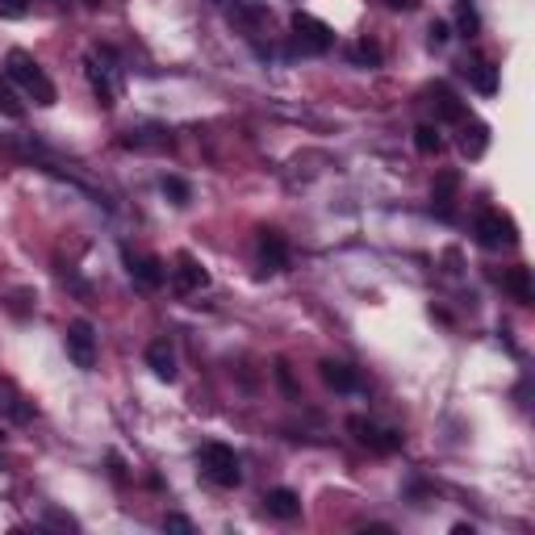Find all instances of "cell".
<instances>
[{
  "instance_id": "1",
  "label": "cell",
  "mask_w": 535,
  "mask_h": 535,
  "mask_svg": "<svg viewBox=\"0 0 535 535\" xmlns=\"http://www.w3.org/2000/svg\"><path fill=\"white\" fill-rule=\"evenodd\" d=\"M4 75H9L13 84L22 88L25 97L34 101V105H55V84H50V75L42 72L34 63V55H25V50H9V59H4Z\"/></svg>"
},
{
  "instance_id": "2",
  "label": "cell",
  "mask_w": 535,
  "mask_h": 535,
  "mask_svg": "<svg viewBox=\"0 0 535 535\" xmlns=\"http://www.w3.org/2000/svg\"><path fill=\"white\" fill-rule=\"evenodd\" d=\"M201 469H206V477L222 489H234L243 481V464H239L234 448H226V443H206V448H201Z\"/></svg>"
},
{
  "instance_id": "3",
  "label": "cell",
  "mask_w": 535,
  "mask_h": 535,
  "mask_svg": "<svg viewBox=\"0 0 535 535\" xmlns=\"http://www.w3.org/2000/svg\"><path fill=\"white\" fill-rule=\"evenodd\" d=\"M473 234L477 243L486 247V251H502V247H514L519 243V234H514V222L498 209H486V214H477L473 222Z\"/></svg>"
},
{
  "instance_id": "4",
  "label": "cell",
  "mask_w": 535,
  "mask_h": 535,
  "mask_svg": "<svg viewBox=\"0 0 535 535\" xmlns=\"http://www.w3.org/2000/svg\"><path fill=\"white\" fill-rule=\"evenodd\" d=\"M293 38H297V47L305 50V55H327L330 47H335V30H330L327 22H318V17H310V13H293Z\"/></svg>"
},
{
  "instance_id": "5",
  "label": "cell",
  "mask_w": 535,
  "mask_h": 535,
  "mask_svg": "<svg viewBox=\"0 0 535 535\" xmlns=\"http://www.w3.org/2000/svg\"><path fill=\"white\" fill-rule=\"evenodd\" d=\"M63 343H67V360H72L75 368H97V330H92V322L88 318H75L72 327H67V335H63Z\"/></svg>"
},
{
  "instance_id": "6",
  "label": "cell",
  "mask_w": 535,
  "mask_h": 535,
  "mask_svg": "<svg viewBox=\"0 0 535 535\" xmlns=\"http://www.w3.org/2000/svg\"><path fill=\"white\" fill-rule=\"evenodd\" d=\"M347 431H355V439L364 443V448H373V452H393V448H401V435L398 431H381L377 423H368V418H347Z\"/></svg>"
},
{
  "instance_id": "7",
  "label": "cell",
  "mask_w": 535,
  "mask_h": 535,
  "mask_svg": "<svg viewBox=\"0 0 535 535\" xmlns=\"http://www.w3.org/2000/svg\"><path fill=\"white\" fill-rule=\"evenodd\" d=\"M84 72H88V84H92L97 101L105 105V110H113V105H118V80H113V72H118V67H101L97 55H88Z\"/></svg>"
},
{
  "instance_id": "8",
  "label": "cell",
  "mask_w": 535,
  "mask_h": 535,
  "mask_svg": "<svg viewBox=\"0 0 535 535\" xmlns=\"http://www.w3.org/2000/svg\"><path fill=\"white\" fill-rule=\"evenodd\" d=\"M256 251H259L264 272H280V268L289 264V243H285V234H280V231H259Z\"/></svg>"
},
{
  "instance_id": "9",
  "label": "cell",
  "mask_w": 535,
  "mask_h": 535,
  "mask_svg": "<svg viewBox=\"0 0 535 535\" xmlns=\"http://www.w3.org/2000/svg\"><path fill=\"white\" fill-rule=\"evenodd\" d=\"M171 285H176V293H197L209 285V272L193 256H180V264L171 268Z\"/></svg>"
},
{
  "instance_id": "10",
  "label": "cell",
  "mask_w": 535,
  "mask_h": 535,
  "mask_svg": "<svg viewBox=\"0 0 535 535\" xmlns=\"http://www.w3.org/2000/svg\"><path fill=\"white\" fill-rule=\"evenodd\" d=\"M126 264H130V276L138 280L143 289H159V285L168 280V268L155 256H126Z\"/></svg>"
},
{
  "instance_id": "11",
  "label": "cell",
  "mask_w": 535,
  "mask_h": 535,
  "mask_svg": "<svg viewBox=\"0 0 535 535\" xmlns=\"http://www.w3.org/2000/svg\"><path fill=\"white\" fill-rule=\"evenodd\" d=\"M146 364H151V373H155L159 381H176V352H171L168 339L146 343Z\"/></svg>"
},
{
  "instance_id": "12",
  "label": "cell",
  "mask_w": 535,
  "mask_h": 535,
  "mask_svg": "<svg viewBox=\"0 0 535 535\" xmlns=\"http://www.w3.org/2000/svg\"><path fill=\"white\" fill-rule=\"evenodd\" d=\"M426 97H431V105H435L439 122H464V105H460V97H456L448 84H435Z\"/></svg>"
},
{
  "instance_id": "13",
  "label": "cell",
  "mask_w": 535,
  "mask_h": 535,
  "mask_svg": "<svg viewBox=\"0 0 535 535\" xmlns=\"http://www.w3.org/2000/svg\"><path fill=\"white\" fill-rule=\"evenodd\" d=\"M264 506H268V514H276V519H285V523L302 514V498H297L293 489H268Z\"/></svg>"
},
{
  "instance_id": "14",
  "label": "cell",
  "mask_w": 535,
  "mask_h": 535,
  "mask_svg": "<svg viewBox=\"0 0 535 535\" xmlns=\"http://www.w3.org/2000/svg\"><path fill=\"white\" fill-rule=\"evenodd\" d=\"M502 285H506V293H511L519 305H531L535 302V289H531V268H511L506 276H502Z\"/></svg>"
},
{
  "instance_id": "15",
  "label": "cell",
  "mask_w": 535,
  "mask_h": 535,
  "mask_svg": "<svg viewBox=\"0 0 535 535\" xmlns=\"http://www.w3.org/2000/svg\"><path fill=\"white\" fill-rule=\"evenodd\" d=\"M0 414H9L13 423H30V406H25V398L17 393V385L13 381H0Z\"/></svg>"
},
{
  "instance_id": "16",
  "label": "cell",
  "mask_w": 535,
  "mask_h": 535,
  "mask_svg": "<svg viewBox=\"0 0 535 535\" xmlns=\"http://www.w3.org/2000/svg\"><path fill=\"white\" fill-rule=\"evenodd\" d=\"M322 381H327L330 390H339V393H352L355 385H360V381H355V373L347 364H339V360H322Z\"/></svg>"
},
{
  "instance_id": "17",
  "label": "cell",
  "mask_w": 535,
  "mask_h": 535,
  "mask_svg": "<svg viewBox=\"0 0 535 535\" xmlns=\"http://www.w3.org/2000/svg\"><path fill=\"white\" fill-rule=\"evenodd\" d=\"M486 146H489V126L486 122L464 126V134H460V151H464V155L481 159V155H486Z\"/></svg>"
},
{
  "instance_id": "18",
  "label": "cell",
  "mask_w": 535,
  "mask_h": 535,
  "mask_svg": "<svg viewBox=\"0 0 535 535\" xmlns=\"http://www.w3.org/2000/svg\"><path fill=\"white\" fill-rule=\"evenodd\" d=\"M464 72L473 75V88H477V92H486V97H494V92H498V67H494L489 59H477L473 67H464Z\"/></svg>"
},
{
  "instance_id": "19",
  "label": "cell",
  "mask_w": 535,
  "mask_h": 535,
  "mask_svg": "<svg viewBox=\"0 0 535 535\" xmlns=\"http://www.w3.org/2000/svg\"><path fill=\"white\" fill-rule=\"evenodd\" d=\"M452 13H456V30H460L464 38L481 34V13H477L473 0H456V4H452Z\"/></svg>"
},
{
  "instance_id": "20",
  "label": "cell",
  "mask_w": 535,
  "mask_h": 535,
  "mask_svg": "<svg viewBox=\"0 0 535 535\" xmlns=\"http://www.w3.org/2000/svg\"><path fill=\"white\" fill-rule=\"evenodd\" d=\"M456 189H460V176H456V171H439V176H435V189H431V201H435V206L448 214Z\"/></svg>"
},
{
  "instance_id": "21",
  "label": "cell",
  "mask_w": 535,
  "mask_h": 535,
  "mask_svg": "<svg viewBox=\"0 0 535 535\" xmlns=\"http://www.w3.org/2000/svg\"><path fill=\"white\" fill-rule=\"evenodd\" d=\"M414 146H418L423 155H439V151H443V138H439L435 126H418V130H414Z\"/></svg>"
},
{
  "instance_id": "22",
  "label": "cell",
  "mask_w": 535,
  "mask_h": 535,
  "mask_svg": "<svg viewBox=\"0 0 535 535\" xmlns=\"http://www.w3.org/2000/svg\"><path fill=\"white\" fill-rule=\"evenodd\" d=\"M352 59L355 63H368V67H377V63H381V47H377V42H355Z\"/></svg>"
},
{
  "instance_id": "23",
  "label": "cell",
  "mask_w": 535,
  "mask_h": 535,
  "mask_svg": "<svg viewBox=\"0 0 535 535\" xmlns=\"http://www.w3.org/2000/svg\"><path fill=\"white\" fill-rule=\"evenodd\" d=\"M25 13H30V0H0V17L17 22V17H25Z\"/></svg>"
},
{
  "instance_id": "24",
  "label": "cell",
  "mask_w": 535,
  "mask_h": 535,
  "mask_svg": "<svg viewBox=\"0 0 535 535\" xmlns=\"http://www.w3.org/2000/svg\"><path fill=\"white\" fill-rule=\"evenodd\" d=\"M163 193L176 197V206H189V184L176 180V176H168V180H163Z\"/></svg>"
},
{
  "instance_id": "25",
  "label": "cell",
  "mask_w": 535,
  "mask_h": 535,
  "mask_svg": "<svg viewBox=\"0 0 535 535\" xmlns=\"http://www.w3.org/2000/svg\"><path fill=\"white\" fill-rule=\"evenodd\" d=\"M0 110H4V113H9V118H22V105H17V101H13V92H9V88H4V84H0Z\"/></svg>"
},
{
  "instance_id": "26",
  "label": "cell",
  "mask_w": 535,
  "mask_h": 535,
  "mask_svg": "<svg viewBox=\"0 0 535 535\" xmlns=\"http://www.w3.org/2000/svg\"><path fill=\"white\" fill-rule=\"evenodd\" d=\"M452 38V30H448V22H431V47H443Z\"/></svg>"
},
{
  "instance_id": "27",
  "label": "cell",
  "mask_w": 535,
  "mask_h": 535,
  "mask_svg": "<svg viewBox=\"0 0 535 535\" xmlns=\"http://www.w3.org/2000/svg\"><path fill=\"white\" fill-rule=\"evenodd\" d=\"M163 527H168V531H193V523H189V519H180V514H168V519H163Z\"/></svg>"
},
{
  "instance_id": "28",
  "label": "cell",
  "mask_w": 535,
  "mask_h": 535,
  "mask_svg": "<svg viewBox=\"0 0 535 535\" xmlns=\"http://www.w3.org/2000/svg\"><path fill=\"white\" fill-rule=\"evenodd\" d=\"M418 0H390V9H414Z\"/></svg>"
},
{
  "instance_id": "29",
  "label": "cell",
  "mask_w": 535,
  "mask_h": 535,
  "mask_svg": "<svg viewBox=\"0 0 535 535\" xmlns=\"http://www.w3.org/2000/svg\"><path fill=\"white\" fill-rule=\"evenodd\" d=\"M88 4H101V0H88Z\"/></svg>"
}]
</instances>
